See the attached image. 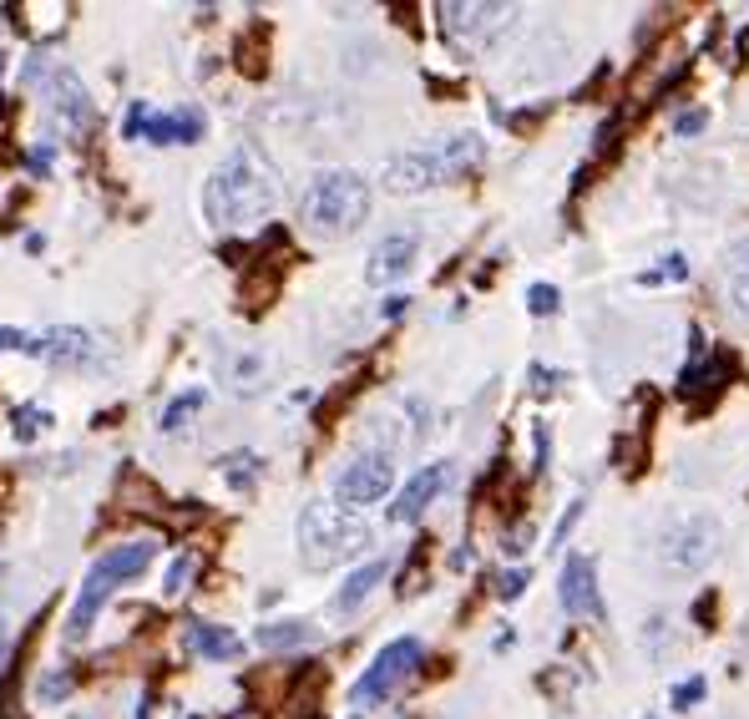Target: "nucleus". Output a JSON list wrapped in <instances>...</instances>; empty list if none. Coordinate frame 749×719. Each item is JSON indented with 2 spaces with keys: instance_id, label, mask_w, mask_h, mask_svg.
Here are the masks:
<instances>
[{
  "instance_id": "1",
  "label": "nucleus",
  "mask_w": 749,
  "mask_h": 719,
  "mask_svg": "<svg viewBox=\"0 0 749 719\" xmlns=\"http://www.w3.org/2000/svg\"><path fill=\"white\" fill-rule=\"evenodd\" d=\"M203 223L208 228H243L279 208V178L259 147H234L203 183Z\"/></svg>"
},
{
  "instance_id": "2",
  "label": "nucleus",
  "mask_w": 749,
  "mask_h": 719,
  "mask_svg": "<svg viewBox=\"0 0 749 719\" xmlns=\"http://www.w3.org/2000/svg\"><path fill=\"white\" fill-rule=\"evenodd\" d=\"M157 558V542L152 537H132V542H117V548H107L102 558H96L92 567H86V578H81L77 598H71V613H66V628H62V639L77 649L86 633H92L96 624V613L107 608V598L122 588V583L142 578L147 567H152Z\"/></svg>"
},
{
  "instance_id": "3",
  "label": "nucleus",
  "mask_w": 749,
  "mask_h": 719,
  "mask_svg": "<svg viewBox=\"0 0 749 719\" xmlns=\"http://www.w3.org/2000/svg\"><path fill=\"white\" fill-rule=\"evenodd\" d=\"M486 162V142L476 132H451V137H436L425 147H410V153H395L385 162V188L391 193H425L440 188V183H456Z\"/></svg>"
},
{
  "instance_id": "4",
  "label": "nucleus",
  "mask_w": 749,
  "mask_h": 719,
  "mask_svg": "<svg viewBox=\"0 0 749 719\" xmlns=\"http://www.w3.org/2000/svg\"><path fill=\"white\" fill-rule=\"evenodd\" d=\"M365 219H370V183H365L359 172L329 168L304 188V203H299L304 234L334 244V238H350Z\"/></svg>"
},
{
  "instance_id": "5",
  "label": "nucleus",
  "mask_w": 749,
  "mask_h": 719,
  "mask_svg": "<svg viewBox=\"0 0 749 719\" xmlns=\"http://www.w3.org/2000/svg\"><path fill=\"white\" fill-rule=\"evenodd\" d=\"M365 542H370V527H365L355 512H344L340 501L314 497L309 507L299 512V558H304V567H314V573L340 567L344 558L365 552Z\"/></svg>"
},
{
  "instance_id": "6",
  "label": "nucleus",
  "mask_w": 749,
  "mask_h": 719,
  "mask_svg": "<svg viewBox=\"0 0 749 719\" xmlns=\"http://www.w3.org/2000/svg\"><path fill=\"white\" fill-rule=\"evenodd\" d=\"M421 639H391L380 654L365 664V674L355 679V689H350V704L355 709H374V704H385L395 694V689H406V679H416V669H421Z\"/></svg>"
},
{
  "instance_id": "7",
  "label": "nucleus",
  "mask_w": 749,
  "mask_h": 719,
  "mask_svg": "<svg viewBox=\"0 0 749 719\" xmlns=\"http://www.w3.org/2000/svg\"><path fill=\"white\" fill-rule=\"evenodd\" d=\"M719 537H724V527L709 512H694L684 522H673L663 532V567L679 573V578H699L704 567L719 558Z\"/></svg>"
},
{
  "instance_id": "8",
  "label": "nucleus",
  "mask_w": 749,
  "mask_h": 719,
  "mask_svg": "<svg viewBox=\"0 0 749 719\" xmlns=\"http://www.w3.org/2000/svg\"><path fill=\"white\" fill-rule=\"evenodd\" d=\"M395 486V461L391 451H359L355 461H344V471L334 476V497L344 512H365V507H374V501H385Z\"/></svg>"
},
{
  "instance_id": "9",
  "label": "nucleus",
  "mask_w": 749,
  "mask_h": 719,
  "mask_svg": "<svg viewBox=\"0 0 749 719\" xmlns=\"http://www.w3.org/2000/svg\"><path fill=\"white\" fill-rule=\"evenodd\" d=\"M512 5H440V31L451 36L456 46H486L497 31H506L512 26Z\"/></svg>"
},
{
  "instance_id": "10",
  "label": "nucleus",
  "mask_w": 749,
  "mask_h": 719,
  "mask_svg": "<svg viewBox=\"0 0 749 719\" xmlns=\"http://www.w3.org/2000/svg\"><path fill=\"white\" fill-rule=\"evenodd\" d=\"M557 603L567 618H603V593H597V563L588 552H567L562 563V583H557Z\"/></svg>"
},
{
  "instance_id": "11",
  "label": "nucleus",
  "mask_w": 749,
  "mask_h": 719,
  "mask_svg": "<svg viewBox=\"0 0 749 719\" xmlns=\"http://www.w3.org/2000/svg\"><path fill=\"white\" fill-rule=\"evenodd\" d=\"M21 355H36V360H51V365H92L96 360V340L77 325H56L46 335H21Z\"/></svg>"
},
{
  "instance_id": "12",
  "label": "nucleus",
  "mask_w": 749,
  "mask_h": 719,
  "mask_svg": "<svg viewBox=\"0 0 749 719\" xmlns=\"http://www.w3.org/2000/svg\"><path fill=\"white\" fill-rule=\"evenodd\" d=\"M451 486V461H425L421 471H410L406 486L395 492L391 501V522H416V517H425V507L440 497Z\"/></svg>"
},
{
  "instance_id": "13",
  "label": "nucleus",
  "mask_w": 749,
  "mask_h": 719,
  "mask_svg": "<svg viewBox=\"0 0 749 719\" xmlns=\"http://www.w3.org/2000/svg\"><path fill=\"white\" fill-rule=\"evenodd\" d=\"M416 253H421V234L416 228H395L370 249V264H365V284H395L416 269Z\"/></svg>"
},
{
  "instance_id": "14",
  "label": "nucleus",
  "mask_w": 749,
  "mask_h": 719,
  "mask_svg": "<svg viewBox=\"0 0 749 719\" xmlns=\"http://www.w3.org/2000/svg\"><path fill=\"white\" fill-rule=\"evenodd\" d=\"M46 107H51V117H56L66 132H92V127H96L92 96H86V87H81L71 71H51V81H46Z\"/></svg>"
},
{
  "instance_id": "15",
  "label": "nucleus",
  "mask_w": 749,
  "mask_h": 719,
  "mask_svg": "<svg viewBox=\"0 0 749 719\" xmlns=\"http://www.w3.org/2000/svg\"><path fill=\"white\" fill-rule=\"evenodd\" d=\"M208 117L198 107H177V112H147V122H142V132H147V142H157V147H187V142L203 137Z\"/></svg>"
},
{
  "instance_id": "16",
  "label": "nucleus",
  "mask_w": 749,
  "mask_h": 719,
  "mask_svg": "<svg viewBox=\"0 0 749 719\" xmlns=\"http://www.w3.org/2000/svg\"><path fill=\"white\" fill-rule=\"evenodd\" d=\"M183 643H187V654L213 658V664L243 654V639H238V633H228V628H218V624H203V618H187L183 624Z\"/></svg>"
},
{
  "instance_id": "17",
  "label": "nucleus",
  "mask_w": 749,
  "mask_h": 719,
  "mask_svg": "<svg viewBox=\"0 0 749 719\" xmlns=\"http://www.w3.org/2000/svg\"><path fill=\"white\" fill-rule=\"evenodd\" d=\"M724 299H729V310L739 314L749 325V238H739V244H729V253H724Z\"/></svg>"
},
{
  "instance_id": "18",
  "label": "nucleus",
  "mask_w": 749,
  "mask_h": 719,
  "mask_svg": "<svg viewBox=\"0 0 749 719\" xmlns=\"http://www.w3.org/2000/svg\"><path fill=\"white\" fill-rule=\"evenodd\" d=\"M385 573H391V563H385V558H370L365 567H355V573L344 578V588L334 593V608H340V613H355L359 603H365V598H370L374 588L385 583Z\"/></svg>"
},
{
  "instance_id": "19",
  "label": "nucleus",
  "mask_w": 749,
  "mask_h": 719,
  "mask_svg": "<svg viewBox=\"0 0 749 719\" xmlns=\"http://www.w3.org/2000/svg\"><path fill=\"white\" fill-rule=\"evenodd\" d=\"M203 406H208V395H203V391H183V395H172L168 406L157 410V431H162V436H177V431H183V426L193 421V416H198Z\"/></svg>"
},
{
  "instance_id": "20",
  "label": "nucleus",
  "mask_w": 749,
  "mask_h": 719,
  "mask_svg": "<svg viewBox=\"0 0 749 719\" xmlns=\"http://www.w3.org/2000/svg\"><path fill=\"white\" fill-rule=\"evenodd\" d=\"M309 639H314V628L299 624V618H274V624L259 628V643H264V649H294V643H309Z\"/></svg>"
},
{
  "instance_id": "21",
  "label": "nucleus",
  "mask_w": 749,
  "mask_h": 719,
  "mask_svg": "<svg viewBox=\"0 0 749 719\" xmlns=\"http://www.w3.org/2000/svg\"><path fill=\"white\" fill-rule=\"evenodd\" d=\"M218 467L228 471V482H234V486H253V482H259V471H264V461H259L253 451H234V456H223Z\"/></svg>"
},
{
  "instance_id": "22",
  "label": "nucleus",
  "mask_w": 749,
  "mask_h": 719,
  "mask_svg": "<svg viewBox=\"0 0 749 719\" xmlns=\"http://www.w3.org/2000/svg\"><path fill=\"white\" fill-rule=\"evenodd\" d=\"M193 567H198V558H193V552H183V558L168 567V578H162V598H177V593H183L187 578H193Z\"/></svg>"
},
{
  "instance_id": "23",
  "label": "nucleus",
  "mask_w": 749,
  "mask_h": 719,
  "mask_svg": "<svg viewBox=\"0 0 749 719\" xmlns=\"http://www.w3.org/2000/svg\"><path fill=\"white\" fill-rule=\"evenodd\" d=\"M51 426V410H41V406H16V436L21 441H31L36 431H46Z\"/></svg>"
},
{
  "instance_id": "24",
  "label": "nucleus",
  "mask_w": 749,
  "mask_h": 719,
  "mask_svg": "<svg viewBox=\"0 0 749 719\" xmlns=\"http://www.w3.org/2000/svg\"><path fill=\"white\" fill-rule=\"evenodd\" d=\"M527 304H531V314H552L557 310V289H552V284H531Z\"/></svg>"
},
{
  "instance_id": "25",
  "label": "nucleus",
  "mask_w": 749,
  "mask_h": 719,
  "mask_svg": "<svg viewBox=\"0 0 749 719\" xmlns=\"http://www.w3.org/2000/svg\"><path fill=\"white\" fill-rule=\"evenodd\" d=\"M704 127H709V112H679V122H673V132H679V137H694V132H704Z\"/></svg>"
},
{
  "instance_id": "26",
  "label": "nucleus",
  "mask_w": 749,
  "mask_h": 719,
  "mask_svg": "<svg viewBox=\"0 0 749 719\" xmlns=\"http://www.w3.org/2000/svg\"><path fill=\"white\" fill-rule=\"evenodd\" d=\"M522 588H527V573H522V567L501 573V583H497V593H501V598H522Z\"/></svg>"
},
{
  "instance_id": "27",
  "label": "nucleus",
  "mask_w": 749,
  "mask_h": 719,
  "mask_svg": "<svg viewBox=\"0 0 749 719\" xmlns=\"http://www.w3.org/2000/svg\"><path fill=\"white\" fill-rule=\"evenodd\" d=\"M694 699H704V679H688V684L673 689V709H688Z\"/></svg>"
},
{
  "instance_id": "28",
  "label": "nucleus",
  "mask_w": 749,
  "mask_h": 719,
  "mask_svg": "<svg viewBox=\"0 0 749 719\" xmlns=\"http://www.w3.org/2000/svg\"><path fill=\"white\" fill-rule=\"evenodd\" d=\"M66 689H71V674H46L41 679V699H62Z\"/></svg>"
},
{
  "instance_id": "29",
  "label": "nucleus",
  "mask_w": 749,
  "mask_h": 719,
  "mask_svg": "<svg viewBox=\"0 0 749 719\" xmlns=\"http://www.w3.org/2000/svg\"><path fill=\"white\" fill-rule=\"evenodd\" d=\"M527 542H531V527H512L501 548H506V552H527Z\"/></svg>"
},
{
  "instance_id": "30",
  "label": "nucleus",
  "mask_w": 749,
  "mask_h": 719,
  "mask_svg": "<svg viewBox=\"0 0 749 719\" xmlns=\"http://www.w3.org/2000/svg\"><path fill=\"white\" fill-rule=\"evenodd\" d=\"M582 517V501H572L567 512H562V522H557V542H567V532H572V522Z\"/></svg>"
},
{
  "instance_id": "31",
  "label": "nucleus",
  "mask_w": 749,
  "mask_h": 719,
  "mask_svg": "<svg viewBox=\"0 0 749 719\" xmlns=\"http://www.w3.org/2000/svg\"><path fill=\"white\" fill-rule=\"evenodd\" d=\"M5 664H11V639L0 633V674H5Z\"/></svg>"
},
{
  "instance_id": "32",
  "label": "nucleus",
  "mask_w": 749,
  "mask_h": 719,
  "mask_svg": "<svg viewBox=\"0 0 749 719\" xmlns=\"http://www.w3.org/2000/svg\"><path fill=\"white\" fill-rule=\"evenodd\" d=\"M648 719H654V715H648Z\"/></svg>"
}]
</instances>
